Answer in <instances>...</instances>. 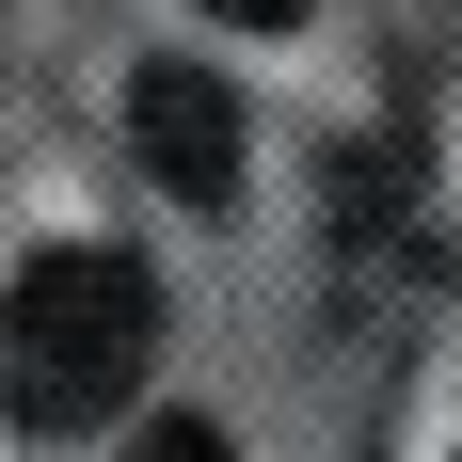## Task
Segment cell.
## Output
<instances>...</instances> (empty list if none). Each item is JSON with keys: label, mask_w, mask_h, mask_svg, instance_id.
I'll use <instances>...</instances> for the list:
<instances>
[{"label": "cell", "mask_w": 462, "mask_h": 462, "mask_svg": "<svg viewBox=\"0 0 462 462\" xmlns=\"http://www.w3.org/2000/svg\"><path fill=\"white\" fill-rule=\"evenodd\" d=\"M128 143H143V176L176 191V208H224L239 191V96L208 64H143L128 80Z\"/></svg>", "instance_id": "cell-2"}, {"label": "cell", "mask_w": 462, "mask_h": 462, "mask_svg": "<svg viewBox=\"0 0 462 462\" xmlns=\"http://www.w3.org/2000/svg\"><path fill=\"white\" fill-rule=\"evenodd\" d=\"M208 16H239V32H287V16H303V0H208Z\"/></svg>", "instance_id": "cell-4"}, {"label": "cell", "mask_w": 462, "mask_h": 462, "mask_svg": "<svg viewBox=\"0 0 462 462\" xmlns=\"http://www.w3.org/2000/svg\"><path fill=\"white\" fill-rule=\"evenodd\" d=\"M160 367V272L112 239H48L0 287V399L16 430H112Z\"/></svg>", "instance_id": "cell-1"}, {"label": "cell", "mask_w": 462, "mask_h": 462, "mask_svg": "<svg viewBox=\"0 0 462 462\" xmlns=\"http://www.w3.org/2000/svg\"><path fill=\"white\" fill-rule=\"evenodd\" d=\"M112 462H239V447H224V430H208V415H160V430H143V447H112Z\"/></svg>", "instance_id": "cell-3"}]
</instances>
